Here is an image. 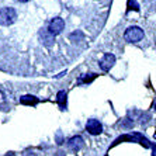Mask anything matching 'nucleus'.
<instances>
[{
	"label": "nucleus",
	"mask_w": 156,
	"mask_h": 156,
	"mask_svg": "<svg viewBox=\"0 0 156 156\" xmlns=\"http://www.w3.org/2000/svg\"><path fill=\"white\" fill-rule=\"evenodd\" d=\"M17 13L13 7H4L0 10V24L2 26H10L16 21Z\"/></svg>",
	"instance_id": "f257e3e1"
},
{
	"label": "nucleus",
	"mask_w": 156,
	"mask_h": 156,
	"mask_svg": "<svg viewBox=\"0 0 156 156\" xmlns=\"http://www.w3.org/2000/svg\"><path fill=\"white\" fill-rule=\"evenodd\" d=\"M124 38L128 41V42H139V41L144 38V30L141 27L132 26L129 28H127L125 34H124Z\"/></svg>",
	"instance_id": "f03ea898"
},
{
	"label": "nucleus",
	"mask_w": 156,
	"mask_h": 156,
	"mask_svg": "<svg viewBox=\"0 0 156 156\" xmlns=\"http://www.w3.org/2000/svg\"><path fill=\"white\" fill-rule=\"evenodd\" d=\"M63 28H65V21H63L61 17L54 18V20L49 23V26H48V31H49L54 37L61 34L62 31H63Z\"/></svg>",
	"instance_id": "7ed1b4c3"
},
{
	"label": "nucleus",
	"mask_w": 156,
	"mask_h": 156,
	"mask_svg": "<svg viewBox=\"0 0 156 156\" xmlns=\"http://www.w3.org/2000/svg\"><path fill=\"white\" fill-rule=\"evenodd\" d=\"M86 129L90 135H100L103 132V125L97 120H89L86 122Z\"/></svg>",
	"instance_id": "20e7f679"
},
{
	"label": "nucleus",
	"mask_w": 156,
	"mask_h": 156,
	"mask_svg": "<svg viewBox=\"0 0 156 156\" xmlns=\"http://www.w3.org/2000/svg\"><path fill=\"white\" fill-rule=\"evenodd\" d=\"M114 63H115V56L113 54H105L101 58V61H100V68L104 72H108L114 66Z\"/></svg>",
	"instance_id": "39448f33"
},
{
	"label": "nucleus",
	"mask_w": 156,
	"mask_h": 156,
	"mask_svg": "<svg viewBox=\"0 0 156 156\" xmlns=\"http://www.w3.org/2000/svg\"><path fill=\"white\" fill-rule=\"evenodd\" d=\"M83 146H84V141H83V138H82V136H79V135L72 136V138L68 141V148H69L70 151H73V152L80 151Z\"/></svg>",
	"instance_id": "423d86ee"
},
{
	"label": "nucleus",
	"mask_w": 156,
	"mask_h": 156,
	"mask_svg": "<svg viewBox=\"0 0 156 156\" xmlns=\"http://www.w3.org/2000/svg\"><path fill=\"white\" fill-rule=\"evenodd\" d=\"M20 103H21V104H26V105H35L37 103H38V98L34 97V96L27 94L20 98Z\"/></svg>",
	"instance_id": "0eeeda50"
},
{
	"label": "nucleus",
	"mask_w": 156,
	"mask_h": 156,
	"mask_svg": "<svg viewBox=\"0 0 156 156\" xmlns=\"http://www.w3.org/2000/svg\"><path fill=\"white\" fill-rule=\"evenodd\" d=\"M66 91H63V90H61L56 94V100H58V104H59V107H61V110H63L66 107Z\"/></svg>",
	"instance_id": "6e6552de"
},
{
	"label": "nucleus",
	"mask_w": 156,
	"mask_h": 156,
	"mask_svg": "<svg viewBox=\"0 0 156 156\" xmlns=\"http://www.w3.org/2000/svg\"><path fill=\"white\" fill-rule=\"evenodd\" d=\"M129 10H135V11H139V6L135 0H128V11Z\"/></svg>",
	"instance_id": "1a4fd4ad"
},
{
	"label": "nucleus",
	"mask_w": 156,
	"mask_h": 156,
	"mask_svg": "<svg viewBox=\"0 0 156 156\" xmlns=\"http://www.w3.org/2000/svg\"><path fill=\"white\" fill-rule=\"evenodd\" d=\"M97 76L96 73H90V76H83L79 79V83H83V82H86V83H89V82H91V80L94 79V77Z\"/></svg>",
	"instance_id": "9d476101"
},
{
	"label": "nucleus",
	"mask_w": 156,
	"mask_h": 156,
	"mask_svg": "<svg viewBox=\"0 0 156 156\" xmlns=\"http://www.w3.org/2000/svg\"><path fill=\"white\" fill-rule=\"evenodd\" d=\"M6 156H16V155H14V153H13V152H9Z\"/></svg>",
	"instance_id": "9b49d317"
},
{
	"label": "nucleus",
	"mask_w": 156,
	"mask_h": 156,
	"mask_svg": "<svg viewBox=\"0 0 156 156\" xmlns=\"http://www.w3.org/2000/svg\"><path fill=\"white\" fill-rule=\"evenodd\" d=\"M18 2H21V3H26V2H28V0H18Z\"/></svg>",
	"instance_id": "f8f14e48"
},
{
	"label": "nucleus",
	"mask_w": 156,
	"mask_h": 156,
	"mask_svg": "<svg viewBox=\"0 0 156 156\" xmlns=\"http://www.w3.org/2000/svg\"><path fill=\"white\" fill-rule=\"evenodd\" d=\"M153 108L156 110V100H155V103H153Z\"/></svg>",
	"instance_id": "ddd939ff"
}]
</instances>
